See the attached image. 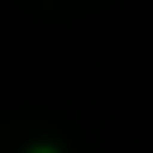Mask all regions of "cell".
Masks as SVG:
<instances>
[{
	"instance_id": "obj_1",
	"label": "cell",
	"mask_w": 153,
	"mask_h": 153,
	"mask_svg": "<svg viewBox=\"0 0 153 153\" xmlns=\"http://www.w3.org/2000/svg\"><path fill=\"white\" fill-rule=\"evenodd\" d=\"M38 153H48V148H38Z\"/></svg>"
}]
</instances>
